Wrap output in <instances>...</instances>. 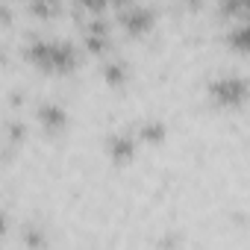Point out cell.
I'll use <instances>...</instances> for the list:
<instances>
[{
	"instance_id": "277c9868",
	"label": "cell",
	"mask_w": 250,
	"mask_h": 250,
	"mask_svg": "<svg viewBox=\"0 0 250 250\" xmlns=\"http://www.w3.org/2000/svg\"><path fill=\"white\" fill-rule=\"evenodd\" d=\"M112 153H115V159L130 156V153H133V142H130L127 136H118V139L112 142Z\"/></svg>"
},
{
	"instance_id": "5b68a950",
	"label": "cell",
	"mask_w": 250,
	"mask_h": 250,
	"mask_svg": "<svg viewBox=\"0 0 250 250\" xmlns=\"http://www.w3.org/2000/svg\"><path fill=\"white\" fill-rule=\"evenodd\" d=\"M42 118H44L47 127H59V124H62V112H59L56 106H44V109H42Z\"/></svg>"
},
{
	"instance_id": "3957f363",
	"label": "cell",
	"mask_w": 250,
	"mask_h": 250,
	"mask_svg": "<svg viewBox=\"0 0 250 250\" xmlns=\"http://www.w3.org/2000/svg\"><path fill=\"white\" fill-rule=\"evenodd\" d=\"M124 21H127V27L130 30H142V27H147L150 24V12L147 9H127V12H124Z\"/></svg>"
},
{
	"instance_id": "52a82bcc",
	"label": "cell",
	"mask_w": 250,
	"mask_h": 250,
	"mask_svg": "<svg viewBox=\"0 0 250 250\" xmlns=\"http://www.w3.org/2000/svg\"><path fill=\"white\" fill-rule=\"evenodd\" d=\"M145 136H147V139H159V136H162V127H153V124H147V127H145Z\"/></svg>"
},
{
	"instance_id": "7a4b0ae2",
	"label": "cell",
	"mask_w": 250,
	"mask_h": 250,
	"mask_svg": "<svg viewBox=\"0 0 250 250\" xmlns=\"http://www.w3.org/2000/svg\"><path fill=\"white\" fill-rule=\"evenodd\" d=\"M212 91H215L221 100H238V97L244 94V83L235 80V77H227V80H218V83L212 85Z\"/></svg>"
},
{
	"instance_id": "8992f818",
	"label": "cell",
	"mask_w": 250,
	"mask_h": 250,
	"mask_svg": "<svg viewBox=\"0 0 250 250\" xmlns=\"http://www.w3.org/2000/svg\"><path fill=\"white\" fill-rule=\"evenodd\" d=\"M121 77H124V68H121V65H109V68H106V80H112V83H118Z\"/></svg>"
},
{
	"instance_id": "6da1fadb",
	"label": "cell",
	"mask_w": 250,
	"mask_h": 250,
	"mask_svg": "<svg viewBox=\"0 0 250 250\" xmlns=\"http://www.w3.org/2000/svg\"><path fill=\"white\" fill-rule=\"evenodd\" d=\"M30 56L36 62H42L44 68H71L74 65V50L68 44H50V42H39L30 47Z\"/></svg>"
}]
</instances>
